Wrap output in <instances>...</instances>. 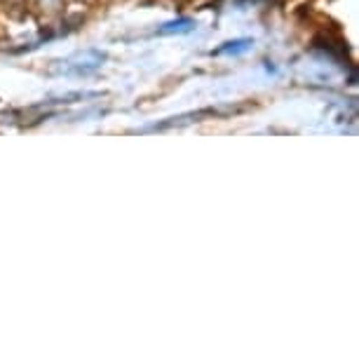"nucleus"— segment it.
Instances as JSON below:
<instances>
[{"instance_id": "1", "label": "nucleus", "mask_w": 359, "mask_h": 359, "mask_svg": "<svg viewBox=\"0 0 359 359\" xmlns=\"http://www.w3.org/2000/svg\"><path fill=\"white\" fill-rule=\"evenodd\" d=\"M104 54L97 52V50H85V52H78L73 57L64 59L59 62V73H66V76H87V73H94L97 69H101L104 64Z\"/></svg>"}, {"instance_id": "3", "label": "nucleus", "mask_w": 359, "mask_h": 359, "mask_svg": "<svg viewBox=\"0 0 359 359\" xmlns=\"http://www.w3.org/2000/svg\"><path fill=\"white\" fill-rule=\"evenodd\" d=\"M254 50V40L252 38H240V40H230L221 47V50H216V54H247Z\"/></svg>"}, {"instance_id": "2", "label": "nucleus", "mask_w": 359, "mask_h": 359, "mask_svg": "<svg viewBox=\"0 0 359 359\" xmlns=\"http://www.w3.org/2000/svg\"><path fill=\"white\" fill-rule=\"evenodd\" d=\"M191 31H195V22H193V19H188V17L174 19V22L162 24L158 29L160 36H172V33H191Z\"/></svg>"}, {"instance_id": "4", "label": "nucleus", "mask_w": 359, "mask_h": 359, "mask_svg": "<svg viewBox=\"0 0 359 359\" xmlns=\"http://www.w3.org/2000/svg\"><path fill=\"white\" fill-rule=\"evenodd\" d=\"M40 3H43L45 8H57V5L62 3V0H40Z\"/></svg>"}]
</instances>
